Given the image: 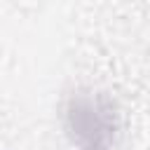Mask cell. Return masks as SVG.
Returning <instances> with one entry per match:
<instances>
[{
	"mask_svg": "<svg viewBox=\"0 0 150 150\" xmlns=\"http://www.w3.org/2000/svg\"><path fill=\"white\" fill-rule=\"evenodd\" d=\"M66 129L82 150H110L120 131L115 101L105 94H75L66 108Z\"/></svg>",
	"mask_w": 150,
	"mask_h": 150,
	"instance_id": "1",
	"label": "cell"
}]
</instances>
